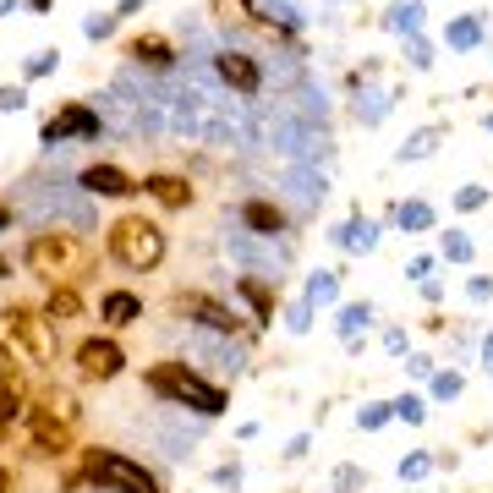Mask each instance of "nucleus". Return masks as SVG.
<instances>
[{"label":"nucleus","instance_id":"f257e3e1","mask_svg":"<svg viewBox=\"0 0 493 493\" xmlns=\"http://www.w3.org/2000/svg\"><path fill=\"white\" fill-rule=\"evenodd\" d=\"M148 389L154 394H164V401H176V406H192V411H203V417H214V411H225V394L214 389V384H203L187 362H159V368L148 373Z\"/></svg>","mask_w":493,"mask_h":493},{"label":"nucleus","instance_id":"f03ea898","mask_svg":"<svg viewBox=\"0 0 493 493\" xmlns=\"http://www.w3.org/2000/svg\"><path fill=\"white\" fill-rule=\"evenodd\" d=\"M110 252L126 263V269H154V263L164 258V236H159V225H148V219H121L110 230Z\"/></svg>","mask_w":493,"mask_h":493},{"label":"nucleus","instance_id":"7ed1b4c3","mask_svg":"<svg viewBox=\"0 0 493 493\" xmlns=\"http://www.w3.org/2000/svg\"><path fill=\"white\" fill-rule=\"evenodd\" d=\"M225 252L247 274H263V280H280V269H285V247L274 236H252V230H225Z\"/></svg>","mask_w":493,"mask_h":493},{"label":"nucleus","instance_id":"20e7f679","mask_svg":"<svg viewBox=\"0 0 493 493\" xmlns=\"http://www.w3.org/2000/svg\"><path fill=\"white\" fill-rule=\"evenodd\" d=\"M22 209L33 214V219H72V225H88V197H83V187H66V181H44V187H33L28 197H22Z\"/></svg>","mask_w":493,"mask_h":493},{"label":"nucleus","instance_id":"39448f33","mask_svg":"<svg viewBox=\"0 0 493 493\" xmlns=\"http://www.w3.org/2000/svg\"><path fill=\"white\" fill-rule=\"evenodd\" d=\"M88 472H93V482L105 488V493H159V482L143 466H131L126 455H110V449H93Z\"/></svg>","mask_w":493,"mask_h":493},{"label":"nucleus","instance_id":"423d86ee","mask_svg":"<svg viewBox=\"0 0 493 493\" xmlns=\"http://www.w3.org/2000/svg\"><path fill=\"white\" fill-rule=\"evenodd\" d=\"M187 356L203 362V368L219 373V378H236V373L247 368V351L230 346V335H214V329H209V335H192V340H187Z\"/></svg>","mask_w":493,"mask_h":493},{"label":"nucleus","instance_id":"0eeeda50","mask_svg":"<svg viewBox=\"0 0 493 493\" xmlns=\"http://www.w3.org/2000/svg\"><path fill=\"white\" fill-rule=\"evenodd\" d=\"M0 340H12L28 362H44V356H50V335H44V323H39V318H28V313H0Z\"/></svg>","mask_w":493,"mask_h":493},{"label":"nucleus","instance_id":"6e6552de","mask_svg":"<svg viewBox=\"0 0 493 493\" xmlns=\"http://www.w3.org/2000/svg\"><path fill=\"white\" fill-rule=\"evenodd\" d=\"M280 192L290 197L296 209H318L323 192H329V181H323L318 164H285V171H280Z\"/></svg>","mask_w":493,"mask_h":493},{"label":"nucleus","instance_id":"1a4fd4ad","mask_svg":"<svg viewBox=\"0 0 493 493\" xmlns=\"http://www.w3.org/2000/svg\"><path fill=\"white\" fill-rule=\"evenodd\" d=\"M214 72H219V83H225V88H236V99H252V93L263 88L258 60H252V55H236V50H225V55L214 60Z\"/></svg>","mask_w":493,"mask_h":493},{"label":"nucleus","instance_id":"9d476101","mask_svg":"<svg viewBox=\"0 0 493 493\" xmlns=\"http://www.w3.org/2000/svg\"><path fill=\"white\" fill-rule=\"evenodd\" d=\"M83 258V247H72V242H60V236H39L28 247V263L39 274H55V269H72V263Z\"/></svg>","mask_w":493,"mask_h":493},{"label":"nucleus","instance_id":"9b49d317","mask_svg":"<svg viewBox=\"0 0 493 493\" xmlns=\"http://www.w3.org/2000/svg\"><path fill=\"white\" fill-rule=\"evenodd\" d=\"M148 433L159 439V449H164V455H176V460H181V455L197 444V427H192V422H176V417H159V422H148Z\"/></svg>","mask_w":493,"mask_h":493},{"label":"nucleus","instance_id":"f8f14e48","mask_svg":"<svg viewBox=\"0 0 493 493\" xmlns=\"http://www.w3.org/2000/svg\"><path fill=\"white\" fill-rule=\"evenodd\" d=\"M77 368H83L88 378H115V373H121V351H115L110 340H88V346L77 351Z\"/></svg>","mask_w":493,"mask_h":493},{"label":"nucleus","instance_id":"ddd939ff","mask_svg":"<svg viewBox=\"0 0 493 493\" xmlns=\"http://www.w3.org/2000/svg\"><path fill=\"white\" fill-rule=\"evenodd\" d=\"M72 131H77V138H99V110H66L60 121L44 126V143L55 148L60 138H72Z\"/></svg>","mask_w":493,"mask_h":493},{"label":"nucleus","instance_id":"4468645a","mask_svg":"<svg viewBox=\"0 0 493 493\" xmlns=\"http://www.w3.org/2000/svg\"><path fill=\"white\" fill-rule=\"evenodd\" d=\"M83 192H93V197H126L131 192V181H126V171H115V164H93V171H83V181H77Z\"/></svg>","mask_w":493,"mask_h":493},{"label":"nucleus","instance_id":"2eb2a0df","mask_svg":"<svg viewBox=\"0 0 493 493\" xmlns=\"http://www.w3.org/2000/svg\"><path fill=\"white\" fill-rule=\"evenodd\" d=\"M335 242L351 247V252H373V247H378V230H373V219H346V225L335 230Z\"/></svg>","mask_w":493,"mask_h":493},{"label":"nucleus","instance_id":"dca6fc26","mask_svg":"<svg viewBox=\"0 0 493 493\" xmlns=\"http://www.w3.org/2000/svg\"><path fill=\"white\" fill-rule=\"evenodd\" d=\"M242 225H252V236H274V230L285 225V214L269 209V203H242Z\"/></svg>","mask_w":493,"mask_h":493},{"label":"nucleus","instance_id":"f3484780","mask_svg":"<svg viewBox=\"0 0 493 493\" xmlns=\"http://www.w3.org/2000/svg\"><path fill=\"white\" fill-rule=\"evenodd\" d=\"M99 313H105L110 323H131V318L143 313V302H138V296H131V290H110L105 302H99Z\"/></svg>","mask_w":493,"mask_h":493},{"label":"nucleus","instance_id":"a211bd4d","mask_svg":"<svg viewBox=\"0 0 493 493\" xmlns=\"http://www.w3.org/2000/svg\"><path fill=\"white\" fill-rule=\"evenodd\" d=\"M384 28H389V33H411V39H417V28H422V0H401V6H389Z\"/></svg>","mask_w":493,"mask_h":493},{"label":"nucleus","instance_id":"6ab92c4d","mask_svg":"<svg viewBox=\"0 0 493 493\" xmlns=\"http://www.w3.org/2000/svg\"><path fill=\"white\" fill-rule=\"evenodd\" d=\"M394 219H401V230H406V236H422V230H433V209H427L422 197L401 203V214H394Z\"/></svg>","mask_w":493,"mask_h":493},{"label":"nucleus","instance_id":"aec40b11","mask_svg":"<svg viewBox=\"0 0 493 493\" xmlns=\"http://www.w3.org/2000/svg\"><path fill=\"white\" fill-rule=\"evenodd\" d=\"M444 39H449V50H477L482 44V22L477 17H460V22H449Z\"/></svg>","mask_w":493,"mask_h":493},{"label":"nucleus","instance_id":"412c9836","mask_svg":"<svg viewBox=\"0 0 493 493\" xmlns=\"http://www.w3.org/2000/svg\"><path fill=\"white\" fill-rule=\"evenodd\" d=\"M335 290H340L335 274H313L307 280V307H329V302H335Z\"/></svg>","mask_w":493,"mask_h":493},{"label":"nucleus","instance_id":"4be33fe9","mask_svg":"<svg viewBox=\"0 0 493 493\" xmlns=\"http://www.w3.org/2000/svg\"><path fill=\"white\" fill-rule=\"evenodd\" d=\"M433 143H439V126H422L417 138L401 148V159H427V154H433Z\"/></svg>","mask_w":493,"mask_h":493},{"label":"nucleus","instance_id":"5701e85b","mask_svg":"<svg viewBox=\"0 0 493 493\" xmlns=\"http://www.w3.org/2000/svg\"><path fill=\"white\" fill-rule=\"evenodd\" d=\"M384 110H389V99H384V93H362V99H356V115L368 121V126H373V121H384Z\"/></svg>","mask_w":493,"mask_h":493},{"label":"nucleus","instance_id":"b1692460","mask_svg":"<svg viewBox=\"0 0 493 493\" xmlns=\"http://www.w3.org/2000/svg\"><path fill=\"white\" fill-rule=\"evenodd\" d=\"M17 417V384H12V373L0 368V422H12Z\"/></svg>","mask_w":493,"mask_h":493},{"label":"nucleus","instance_id":"393cba45","mask_svg":"<svg viewBox=\"0 0 493 493\" xmlns=\"http://www.w3.org/2000/svg\"><path fill=\"white\" fill-rule=\"evenodd\" d=\"M368 318H373L368 302H362V307H346V313H340V335H356V329H368Z\"/></svg>","mask_w":493,"mask_h":493},{"label":"nucleus","instance_id":"a878e982","mask_svg":"<svg viewBox=\"0 0 493 493\" xmlns=\"http://www.w3.org/2000/svg\"><path fill=\"white\" fill-rule=\"evenodd\" d=\"M444 258L466 263V258H472V236H460V230H449V236H444Z\"/></svg>","mask_w":493,"mask_h":493},{"label":"nucleus","instance_id":"bb28decb","mask_svg":"<svg viewBox=\"0 0 493 493\" xmlns=\"http://www.w3.org/2000/svg\"><path fill=\"white\" fill-rule=\"evenodd\" d=\"M55 66H60V50H39L28 60V77H44V72H55Z\"/></svg>","mask_w":493,"mask_h":493},{"label":"nucleus","instance_id":"cd10ccee","mask_svg":"<svg viewBox=\"0 0 493 493\" xmlns=\"http://www.w3.org/2000/svg\"><path fill=\"white\" fill-rule=\"evenodd\" d=\"M263 12H269V17H280L285 28H302V17H296V6H290V0H263Z\"/></svg>","mask_w":493,"mask_h":493},{"label":"nucleus","instance_id":"c85d7f7f","mask_svg":"<svg viewBox=\"0 0 493 493\" xmlns=\"http://www.w3.org/2000/svg\"><path fill=\"white\" fill-rule=\"evenodd\" d=\"M488 203V187H460L455 192V209H482Z\"/></svg>","mask_w":493,"mask_h":493},{"label":"nucleus","instance_id":"c756f323","mask_svg":"<svg viewBox=\"0 0 493 493\" xmlns=\"http://www.w3.org/2000/svg\"><path fill=\"white\" fill-rule=\"evenodd\" d=\"M159 197H164V203H187V192H181V181H171V176H159V181H148Z\"/></svg>","mask_w":493,"mask_h":493},{"label":"nucleus","instance_id":"7c9ffc66","mask_svg":"<svg viewBox=\"0 0 493 493\" xmlns=\"http://www.w3.org/2000/svg\"><path fill=\"white\" fill-rule=\"evenodd\" d=\"M394 417H406V422H422V401H417V394H401V401H394Z\"/></svg>","mask_w":493,"mask_h":493},{"label":"nucleus","instance_id":"2f4dec72","mask_svg":"<svg viewBox=\"0 0 493 493\" xmlns=\"http://www.w3.org/2000/svg\"><path fill=\"white\" fill-rule=\"evenodd\" d=\"M110 28H115V12H110V17H88V22H83V33H88V39H105Z\"/></svg>","mask_w":493,"mask_h":493},{"label":"nucleus","instance_id":"473e14b6","mask_svg":"<svg viewBox=\"0 0 493 493\" xmlns=\"http://www.w3.org/2000/svg\"><path fill=\"white\" fill-rule=\"evenodd\" d=\"M285 323L296 329V335H302V329L313 323V307H307V302H302V307H290V313H285Z\"/></svg>","mask_w":493,"mask_h":493},{"label":"nucleus","instance_id":"72a5a7b5","mask_svg":"<svg viewBox=\"0 0 493 493\" xmlns=\"http://www.w3.org/2000/svg\"><path fill=\"white\" fill-rule=\"evenodd\" d=\"M22 105H28L22 88H0V110H22Z\"/></svg>","mask_w":493,"mask_h":493},{"label":"nucleus","instance_id":"f704fd0d","mask_svg":"<svg viewBox=\"0 0 493 493\" xmlns=\"http://www.w3.org/2000/svg\"><path fill=\"white\" fill-rule=\"evenodd\" d=\"M433 394H444V401H449V394H460V378L455 373H439L433 378Z\"/></svg>","mask_w":493,"mask_h":493},{"label":"nucleus","instance_id":"c9c22d12","mask_svg":"<svg viewBox=\"0 0 493 493\" xmlns=\"http://www.w3.org/2000/svg\"><path fill=\"white\" fill-rule=\"evenodd\" d=\"M427 466H433V460H427V455H411V460H406V466H401V477H422Z\"/></svg>","mask_w":493,"mask_h":493},{"label":"nucleus","instance_id":"e433bc0d","mask_svg":"<svg viewBox=\"0 0 493 493\" xmlns=\"http://www.w3.org/2000/svg\"><path fill=\"white\" fill-rule=\"evenodd\" d=\"M384 417H389V406H368L362 411V427H384Z\"/></svg>","mask_w":493,"mask_h":493},{"label":"nucleus","instance_id":"4c0bfd02","mask_svg":"<svg viewBox=\"0 0 493 493\" xmlns=\"http://www.w3.org/2000/svg\"><path fill=\"white\" fill-rule=\"evenodd\" d=\"M466 290H472V302H488V296H493V280H472Z\"/></svg>","mask_w":493,"mask_h":493},{"label":"nucleus","instance_id":"58836bf2","mask_svg":"<svg viewBox=\"0 0 493 493\" xmlns=\"http://www.w3.org/2000/svg\"><path fill=\"white\" fill-rule=\"evenodd\" d=\"M427 60H433V55H427V44H422V39H411V66H427Z\"/></svg>","mask_w":493,"mask_h":493},{"label":"nucleus","instance_id":"ea45409f","mask_svg":"<svg viewBox=\"0 0 493 493\" xmlns=\"http://www.w3.org/2000/svg\"><path fill=\"white\" fill-rule=\"evenodd\" d=\"M482 368H488V373H493V335H488V340H482Z\"/></svg>","mask_w":493,"mask_h":493},{"label":"nucleus","instance_id":"a19ab883","mask_svg":"<svg viewBox=\"0 0 493 493\" xmlns=\"http://www.w3.org/2000/svg\"><path fill=\"white\" fill-rule=\"evenodd\" d=\"M0 493H12V477H6V472H0Z\"/></svg>","mask_w":493,"mask_h":493},{"label":"nucleus","instance_id":"79ce46f5","mask_svg":"<svg viewBox=\"0 0 493 493\" xmlns=\"http://www.w3.org/2000/svg\"><path fill=\"white\" fill-rule=\"evenodd\" d=\"M6 219H12V214H6V209H0V225H6Z\"/></svg>","mask_w":493,"mask_h":493},{"label":"nucleus","instance_id":"37998d69","mask_svg":"<svg viewBox=\"0 0 493 493\" xmlns=\"http://www.w3.org/2000/svg\"><path fill=\"white\" fill-rule=\"evenodd\" d=\"M488 131H493V115H488Z\"/></svg>","mask_w":493,"mask_h":493},{"label":"nucleus","instance_id":"c03bdc74","mask_svg":"<svg viewBox=\"0 0 493 493\" xmlns=\"http://www.w3.org/2000/svg\"><path fill=\"white\" fill-rule=\"evenodd\" d=\"M0 274H6V263H0Z\"/></svg>","mask_w":493,"mask_h":493}]
</instances>
